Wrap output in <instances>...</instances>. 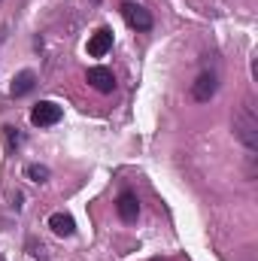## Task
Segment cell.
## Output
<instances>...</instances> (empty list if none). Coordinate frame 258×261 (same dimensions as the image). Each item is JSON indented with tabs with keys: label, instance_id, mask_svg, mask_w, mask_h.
<instances>
[{
	"label": "cell",
	"instance_id": "6da1fadb",
	"mask_svg": "<svg viewBox=\"0 0 258 261\" xmlns=\"http://www.w3.org/2000/svg\"><path fill=\"white\" fill-rule=\"evenodd\" d=\"M234 134H237V140H240L249 152L258 149V113L249 100L234 113Z\"/></svg>",
	"mask_w": 258,
	"mask_h": 261
},
{
	"label": "cell",
	"instance_id": "7a4b0ae2",
	"mask_svg": "<svg viewBox=\"0 0 258 261\" xmlns=\"http://www.w3.org/2000/svg\"><path fill=\"white\" fill-rule=\"evenodd\" d=\"M61 116H64V110H61L58 103H52V100H40V103L31 110V122H34L37 128H52V125L61 122Z\"/></svg>",
	"mask_w": 258,
	"mask_h": 261
},
{
	"label": "cell",
	"instance_id": "3957f363",
	"mask_svg": "<svg viewBox=\"0 0 258 261\" xmlns=\"http://www.w3.org/2000/svg\"><path fill=\"white\" fill-rule=\"evenodd\" d=\"M122 15H125V21H128L131 28L152 31V15H149L146 6H140V3H122Z\"/></svg>",
	"mask_w": 258,
	"mask_h": 261
},
{
	"label": "cell",
	"instance_id": "277c9868",
	"mask_svg": "<svg viewBox=\"0 0 258 261\" xmlns=\"http://www.w3.org/2000/svg\"><path fill=\"white\" fill-rule=\"evenodd\" d=\"M85 79H88V85L97 88L100 94H110V91L116 88V76H113V70H107V67H88Z\"/></svg>",
	"mask_w": 258,
	"mask_h": 261
},
{
	"label": "cell",
	"instance_id": "5b68a950",
	"mask_svg": "<svg viewBox=\"0 0 258 261\" xmlns=\"http://www.w3.org/2000/svg\"><path fill=\"white\" fill-rule=\"evenodd\" d=\"M216 88H219L216 76H213V73H200V76L194 79V85H192V97L197 100V103H207V100H213Z\"/></svg>",
	"mask_w": 258,
	"mask_h": 261
},
{
	"label": "cell",
	"instance_id": "8992f818",
	"mask_svg": "<svg viewBox=\"0 0 258 261\" xmlns=\"http://www.w3.org/2000/svg\"><path fill=\"white\" fill-rule=\"evenodd\" d=\"M110 49H113V31H110V28L94 31L91 40H88V55H91V58H104Z\"/></svg>",
	"mask_w": 258,
	"mask_h": 261
},
{
	"label": "cell",
	"instance_id": "52a82bcc",
	"mask_svg": "<svg viewBox=\"0 0 258 261\" xmlns=\"http://www.w3.org/2000/svg\"><path fill=\"white\" fill-rule=\"evenodd\" d=\"M116 213H119L122 222H137V216H140V200H137V195L122 192L119 200H116Z\"/></svg>",
	"mask_w": 258,
	"mask_h": 261
},
{
	"label": "cell",
	"instance_id": "ba28073f",
	"mask_svg": "<svg viewBox=\"0 0 258 261\" xmlns=\"http://www.w3.org/2000/svg\"><path fill=\"white\" fill-rule=\"evenodd\" d=\"M34 85H37V76H34V70H21V73L12 79L9 91H12V97H24V94H31V91H34Z\"/></svg>",
	"mask_w": 258,
	"mask_h": 261
},
{
	"label": "cell",
	"instance_id": "9c48e42d",
	"mask_svg": "<svg viewBox=\"0 0 258 261\" xmlns=\"http://www.w3.org/2000/svg\"><path fill=\"white\" fill-rule=\"evenodd\" d=\"M49 228H52L58 237H70V234L76 231V222H73V216H67V213H52V216H49Z\"/></svg>",
	"mask_w": 258,
	"mask_h": 261
},
{
	"label": "cell",
	"instance_id": "30bf717a",
	"mask_svg": "<svg viewBox=\"0 0 258 261\" xmlns=\"http://www.w3.org/2000/svg\"><path fill=\"white\" fill-rule=\"evenodd\" d=\"M34 182H46L49 179V167H43V164H28V170H24Z\"/></svg>",
	"mask_w": 258,
	"mask_h": 261
},
{
	"label": "cell",
	"instance_id": "8fae6325",
	"mask_svg": "<svg viewBox=\"0 0 258 261\" xmlns=\"http://www.w3.org/2000/svg\"><path fill=\"white\" fill-rule=\"evenodd\" d=\"M3 130H6V137H9V143H18V140H21V137L15 134L18 128H3Z\"/></svg>",
	"mask_w": 258,
	"mask_h": 261
}]
</instances>
